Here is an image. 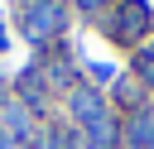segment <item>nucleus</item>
I'll use <instances>...</instances> for the list:
<instances>
[{"mask_svg":"<svg viewBox=\"0 0 154 149\" xmlns=\"http://www.w3.org/2000/svg\"><path fill=\"white\" fill-rule=\"evenodd\" d=\"M24 29H29V38H48V34H58V29H63V10H58L53 0H38V5L24 10Z\"/></svg>","mask_w":154,"mask_h":149,"instance_id":"f257e3e1","label":"nucleus"},{"mask_svg":"<svg viewBox=\"0 0 154 149\" xmlns=\"http://www.w3.org/2000/svg\"><path fill=\"white\" fill-rule=\"evenodd\" d=\"M144 24H149V10H144L140 0H130V5L120 10V24H111V34L120 29V38H135V34L144 29Z\"/></svg>","mask_w":154,"mask_h":149,"instance_id":"f03ea898","label":"nucleus"},{"mask_svg":"<svg viewBox=\"0 0 154 149\" xmlns=\"http://www.w3.org/2000/svg\"><path fill=\"white\" fill-rule=\"evenodd\" d=\"M72 111H77L87 125H96V120L106 115V111H101V96H96V91H87V87H82V91H72Z\"/></svg>","mask_w":154,"mask_h":149,"instance_id":"7ed1b4c3","label":"nucleus"},{"mask_svg":"<svg viewBox=\"0 0 154 149\" xmlns=\"http://www.w3.org/2000/svg\"><path fill=\"white\" fill-rule=\"evenodd\" d=\"M149 135H154V115H140V120H135V130H130V144H135V149H144V144H149Z\"/></svg>","mask_w":154,"mask_h":149,"instance_id":"20e7f679","label":"nucleus"},{"mask_svg":"<svg viewBox=\"0 0 154 149\" xmlns=\"http://www.w3.org/2000/svg\"><path fill=\"white\" fill-rule=\"evenodd\" d=\"M140 67H144V77L154 82V53H144V58H140Z\"/></svg>","mask_w":154,"mask_h":149,"instance_id":"39448f33","label":"nucleus"},{"mask_svg":"<svg viewBox=\"0 0 154 149\" xmlns=\"http://www.w3.org/2000/svg\"><path fill=\"white\" fill-rule=\"evenodd\" d=\"M82 5H87V10H91V5H101V0H82Z\"/></svg>","mask_w":154,"mask_h":149,"instance_id":"423d86ee","label":"nucleus"},{"mask_svg":"<svg viewBox=\"0 0 154 149\" xmlns=\"http://www.w3.org/2000/svg\"><path fill=\"white\" fill-rule=\"evenodd\" d=\"M0 48H5V29H0Z\"/></svg>","mask_w":154,"mask_h":149,"instance_id":"0eeeda50","label":"nucleus"},{"mask_svg":"<svg viewBox=\"0 0 154 149\" xmlns=\"http://www.w3.org/2000/svg\"><path fill=\"white\" fill-rule=\"evenodd\" d=\"M0 149H5V135H0Z\"/></svg>","mask_w":154,"mask_h":149,"instance_id":"6e6552de","label":"nucleus"}]
</instances>
